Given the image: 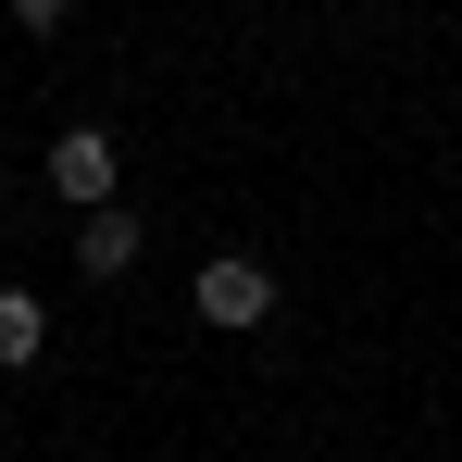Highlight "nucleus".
<instances>
[{
    "mask_svg": "<svg viewBox=\"0 0 462 462\" xmlns=\"http://www.w3.org/2000/svg\"><path fill=\"white\" fill-rule=\"evenodd\" d=\"M188 300H200V325H213V337H250V325L275 312V275H263L250 250H226V263H200V288H188Z\"/></svg>",
    "mask_w": 462,
    "mask_h": 462,
    "instance_id": "f257e3e1",
    "label": "nucleus"
},
{
    "mask_svg": "<svg viewBox=\"0 0 462 462\" xmlns=\"http://www.w3.org/2000/svg\"><path fill=\"white\" fill-rule=\"evenodd\" d=\"M38 350H51V312L25 288H0V363H38Z\"/></svg>",
    "mask_w": 462,
    "mask_h": 462,
    "instance_id": "20e7f679",
    "label": "nucleus"
},
{
    "mask_svg": "<svg viewBox=\"0 0 462 462\" xmlns=\"http://www.w3.org/2000/svg\"><path fill=\"white\" fill-rule=\"evenodd\" d=\"M138 250H151V226L113 200V213H88V226H76V275H88V288H113V275H138Z\"/></svg>",
    "mask_w": 462,
    "mask_h": 462,
    "instance_id": "7ed1b4c3",
    "label": "nucleus"
},
{
    "mask_svg": "<svg viewBox=\"0 0 462 462\" xmlns=\"http://www.w3.org/2000/svg\"><path fill=\"white\" fill-rule=\"evenodd\" d=\"M113 175H125V162H113V125H63V138H51V188L76 200V226L113 213Z\"/></svg>",
    "mask_w": 462,
    "mask_h": 462,
    "instance_id": "f03ea898",
    "label": "nucleus"
}]
</instances>
